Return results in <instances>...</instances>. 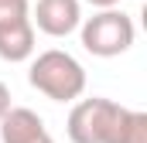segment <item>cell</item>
I'll list each match as a JSON object with an SVG mask.
<instances>
[{"instance_id": "7a4b0ae2", "label": "cell", "mask_w": 147, "mask_h": 143, "mask_svg": "<svg viewBox=\"0 0 147 143\" xmlns=\"http://www.w3.org/2000/svg\"><path fill=\"white\" fill-rule=\"evenodd\" d=\"M28 82H31V89H38L41 96H48L51 102H75L86 92V68L69 51L48 48V51H41L31 61Z\"/></svg>"}, {"instance_id": "3957f363", "label": "cell", "mask_w": 147, "mask_h": 143, "mask_svg": "<svg viewBox=\"0 0 147 143\" xmlns=\"http://www.w3.org/2000/svg\"><path fill=\"white\" fill-rule=\"evenodd\" d=\"M79 27H82V48L96 58H116V55L130 51L134 37H137L134 21L116 7H103L99 14L86 17Z\"/></svg>"}, {"instance_id": "9c48e42d", "label": "cell", "mask_w": 147, "mask_h": 143, "mask_svg": "<svg viewBox=\"0 0 147 143\" xmlns=\"http://www.w3.org/2000/svg\"><path fill=\"white\" fill-rule=\"evenodd\" d=\"M86 3H92V7H99V10H103V7H120V0H86Z\"/></svg>"}, {"instance_id": "277c9868", "label": "cell", "mask_w": 147, "mask_h": 143, "mask_svg": "<svg viewBox=\"0 0 147 143\" xmlns=\"http://www.w3.org/2000/svg\"><path fill=\"white\" fill-rule=\"evenodd\" d=\"M31 24L48 37H69L82 24V3L79 0H38Z\"/></svg>"}, {"instance_id": "8992f818", "label": "cell", "mask_w": 147, "mask_h": 143, "mask_svg": "<svg viewBox=\"0 0 147 143\" xmlns=\"http://www.w3.org/2000/svg\"><path fill=\"white\" fill-rule=\"evenodd\" d=\"M34 55V24L31 17H17L0 24V58L3 61H28Z\"/></svg>"}, {"instance_id": "52a82bcc", "label": "cell", "mask_w": 147, "mask_h": 143, "mask_svg": "<svg viewBox=\"0 0 147 143\" xmlns=\"http://www.w3.org/2000/svg\"><path fill=\"white\" fill-rule=\"evenodd\" d=\"M17 17H31V7H28V0H0V24H7V21H17Z\"/></svg>"}, {"instance_id": "6da1fadb", "label": "cell", "mask_w": 147, "mask_h": 143, "mask_svg": "<svg viewBox=\"0 0 147 143\" xmlns=\"http://www.w3.org/2000/svg\"><path fill=\"white\" fill-rule=\"evenodd\" d=\"M65 133L72 143H147V112L92 96L72 106Z\"/></svg>"}, {"instance_id": "5b68a950", "label": "cell", "mask_w": 147, "mask_h": 143, "mask_svg": "<svg viewBox=\"0 0 147 143\" xmlns=\"http://www.w3.org/2000/svg\"><path fill=\"white\" fill-rule=\"evenodd\" d=\"M0 140L3 143H55L51 133L45 130L41 116L34 109L24 106H10L0 119Z\"/></svg>"}, {"instance_id": "ba28073f", "label": "cell", "mask_w": 147, "mask_h": 143, "mask_svg": "<svg viewBox=\"0 0 147 143\" xmlns=\"http://www.w3.org/2000/svg\"><path fill=\"white\" fill-rule=\"evenodd\" d=\"M7 109H10V89L0 82V119H3V112H7Z\"/></svg>"}]
</instances>
